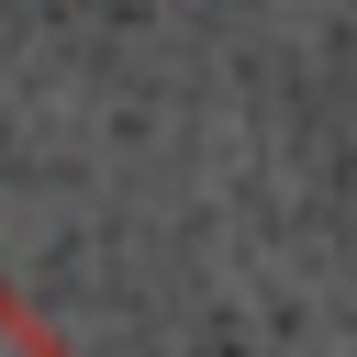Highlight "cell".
<instances>
[{"label":"cell","instance_id":"obj_1","mask_svg":"<svg viewBox=\"0 0 357 357\" xmlns=\"http://www.w3.org/2000/svg\"><path fill=\"white\" fill-rule=\"evenodd\" d=\"M0 357H67V335L45 324V301L11 290V279H0Z\"/></svg>","mask_w":357,"mask_h":357}]
</instances>
